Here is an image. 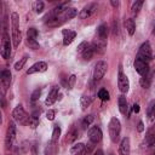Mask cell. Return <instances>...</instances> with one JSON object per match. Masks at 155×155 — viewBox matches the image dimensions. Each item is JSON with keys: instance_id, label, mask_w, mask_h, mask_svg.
Returning a JSON list of instances; mask_svg holds the SVG:
<instances>
[{"instance_id": "obj_1", "label": "cell", "mask_w": 155, "mask_h": 155, "mask_svg": "<svg viewBox=\"0 0 155 155\" xmlns=\"http://www.w3.org/2000/svg\"><path fill=\"white\" fill-rule=\"evenodd\" d=\"M11 40L13 47H18L22 40V34L19 29V16L17 12L11 13Z\"/></svg>"}, {"instance_id": "obj_2", "label": "cell", "mask_w": 155, "mask_h": 155, "mask_svg": "<svg viewBox=\"0 0 155 155\" xmlns=\"http://www.w3.org/2000/svg\"><path fill=\"white\" fill-rule=\"evenodd\" d=\"M108 131H109V137L113 143H117L120 139V132H121V124L117 117H111L109 124H108Z\"/></svg>"}, {"instance_id": "obj_3", "label": "cell", "mask_w": 155, "mask_h": 155, "mask_svg": "<svg viewBox=\"0 0 155 155\" xmlns=\"http://www.w3.org/2000/svg\"><path fill=\"white\" fill-rule=\"evenodd\" d=\"M12 117H13L15 121H17L22 125H28L30 115L27 114V111L24 110L22 104H18V105H16V108L12 111Z\"/></svg>"}, {"instance_id": "obj_4", "label": "cell", "mask_w": 155, "mask_h": 155, "mask_svg": "<svg viewBox=\"0 0 155 155\" xmlns=\"http://www.w3.org/2000/svg\"><path fill=\"white\" fill-rule=\"evenodd\" d=\"M137 58H139V59H142L147 63H149L153 59V51H151L149 41H145L140 45V47L138 50V53H137Z\"/></svg>"}, {"instance_id": "obj_5", "label": "cell", "mask_w": 155, "mask_h": 155, "mask_svg": "<svg viewBox=\"0 0 155 155\" xmlns=\"http://www.w3.org/2000/svg\"><path fill=\"white\" fill-rule=\"evenodd\" d=\"M16 132H17V128H16V124L15 121H10L8 125H7V130H6V136H5V145L7 149H10L15 142V138H16Z\"/></svg>"}, {"instance_id": "obj_6", "label": "cell", "mask_w": 155, "mask_h": 155, "mask_svg": "<svg viewBox=\"0 0 155 155\" xmlns=\"http://www.w3.org/2000/svg\"><path fill=\"white\" fill-rule=\"evenodd\" d=\"M107 69H108V64L105 61H98L94 65V69H93V80L94 81H99L103 79V76L105 75L107 73Z\"/></svg>"}, {"instance_id": "obj_7", "label": "cell", "mask_w": 155, "mask_h": 155, "mask_svg": "<svg viewBox=\"0 0 155 155\" xmlns=\"http://www.w3.org/2000/svg\"><path fill=\"white\" fill-rule=\"evenodd\" d=\"M117 86H119V90H120L122 93H127L128 90H130V81H128V78H127L126 74L122 71V67H121V65H120V68H119Z\"/></svg>"}, {"instance_id": "obj_8", "label": "cell", "mask_w": 155, "mask_h": 155, "mask_svg": "<svg viewBox=\"0 0 155 155\" xmlns=\"http://www.w3.org/2000/svg\"><path fill=\"white\" fill-rule=\"evenodd\" d=\"M11 39L8 38V35L6 34V31L4 33V35H2V41H1V51H0V53H1V57L2 58H5V59H7V58H10V56H11Z\"/></svg>"}, {"instance_id": "obj_9", "label": "cell", "mask_w": 155, "mask_h": 155, "mask_svg": "<svg viewBox=\"0 0 155 155\" xmlns=\"http://www.w3.org/2000/svg\"><path fill=\"white\" fill-rule=\"evenodd\" d=\"M87 136H88V139H90L91 143L97 144L102 140L103 133H102V130L98 126H91L87 131Z\"/></svg>"}, {"instance_id": "obj_10", "label": "cell", "mask_w": 155, "mask_h": 155, "mask_svg": "<svg viewBox=\"0 0 155 155\" xmlns=\"http://www.w3.org/2000/svg\"><path fill=\"white\" fill-rule=\"evenodd\" d=\"M97 7H98L97 2H88L87 5H85V6L82 7V10H81L80 13H79V17H80L81 19L90 18V17L97 11Z\"/></svg>"}, {"instance_id": "obj_11", "label": "cell", "mask_w": 155, "mask_h": 155, "mask_svg": "<svg viewBox=\"0 0 155 155\" xmlns=\"http://www.w3.org/2000/svg\"><path fill=\"white\" fill-rule=\"evenodd\" d=\"M133 65H134L136 71H137L142 78L148 75V73H149V63H147V62H144V61H142V59H139V58L136 57Z\"/></svg>"}, {"instance_id": "obj_12", "label": "cell", "mask_w": 155, "mask_h": 155, "mask_svg": "<svg viewBox=\"0 0 155 155\" xmlns=\"http://www.w3.org/2000/svg\"><path fill=\"white\" fill-rule=\"evenodd\" d=\"M46 70H47V63L42 62V61H39V62L34 63L31 67H29V69L27 70V74L31 75V74H35V73H44Z\"/></svg>"}, {"instance_id": "obj_13", "label": "cell", "mask_w": 155, "mask_h": 155, "mask_svg": "<svg viewBox=\"0 0 155 155\" xmlns=\"http://www.w3.org/2000/svg\"><path fill=\"white\" fill-rule=\"evenodd\" d=\"M119 153L120 155H130L131 154V142L128 137H124L119 145Z\"/></svg>"}, {"instance_id": "obj_14", "label": "cell", "mask_w": 155, "mask_h": 155, "mask_svg": "<svg viewBox=\"0 0 155 155\" xmlns=\"http://www.w3.org/2000/svg\"><path fill=\"white\" fill-rule=\"evenodd\" d=\"M91 45L93 47L94 53H101L102 54V53H104V51L107 48V40H102L99 38H97V39L93 40V42Z\"/></svg>"}, {"instance_id": "obj_15", "label": "cell", "mask_w": 155, "mask_h": 155, "mask_svg": "<svg viewBox=\"0 0 155 155\" xmlns=\"http://www.w3.org/2000/svg\"><path fill=\"white\" fill-rule=\"evenodd\" d=\"M62 35H63V45L64 46H68L76 38V31L70 30V29H63L62 30Z\"/></svg>"}, {"instance_id": "obj_16", "label": "cell", "mask_w": 155, "mask_h": 155, "mask_svg": "<svg viewBox=\"0 0 155 155\" xmlns=\"http://www.w3.org/2000/svg\"><path fill=\"white\" fill-rule=\"evenodd\" d=\"M11 78H12V74L8 69H4L0 74V80H1V85L4 87V92L7 90V87L10 86L11 84Z\"/></svg>"}, {"instance_id": "obj_17", "label": "cell", "mask_w": 155, "mask_h": 155, "mask_svg": "<svg viewBox=\"0 0 155 155\" xmlns=\"http://www.w3.org/2000/svg\"><path fill=\"white\" fill-rule=\"evenodd\" d=\"M58 92H59V86H57V85L53 86L51 88V91L48 92V94H47V98L45 101V104L46 105H52L58 99Z\"/></svg>"}, {"instance_id": "obj_18", "label": "cell", "mask_w": 155, "mask_h": 155, "mask_svg": "<svg viewBox=\"0 0 155 155\" xmlns=\"http://www.w3.org/2000/svg\"><path fill=\"white\" fill-rule=\"evenodd\" d=\"M79 137V130L78 127L75 126H71L70 130L67 132V136H65V139H64V143H68V144H71L74 143Z\"/></svg>"}, {"instance_id": "obj_19", "label": "cell", "mask_w": 155, "mask_h": 155, "mask_svg": "<svg viewBox=\"0 0 155 155\" xmlns=\"http://www.w3.org/2000/svg\"><path fill=\"white\" fill-rule=\"evenodd\" d=\"M117 104H119V110L121 114L126 115L127 111H128V103H127V99L124 94H120L119 98H117Z\"/></svg>"}, {"instance_id": "obj_20", "label": "cell", "mask_w": 155, "mask_h": 155, "mask_svg": "<svg viewBox=\"0 0 155 155\" xmlns=\"http://www.w3.org/2000/svg\"><path fill=\"white\" fill-rule=\"evenodd\" d=\"M93 54H94V51H93V47H92L91 44H87V46L85 47V50L80 53V56H81V58L84 61H91L92 57H93Z\"/></svg>"}, {"instance_id": "obj_21", "label": "cell", "mask_w": 155, "mask_h": 155, "mask_svg": "<svg viewBox=\"0 0 155 155\" xmlns=\"http://www.w3.org/2000/svg\"><path fill=\"white\" fill-rule=\"evenodd\" d=\"M108 33H109V28L105 23H102L98 28H97V38L102 39V40H107L108 38Z\"/></svg>"}, {"instance_id": "obj_22", "label": "cell", "mask_w": 155, "mask_h": 155, "mask_svg": "<svg viewBox=\"0 0 155 155\" xmlns=\"http://www.w3.org/2000/svg\"><path fill=\"white\" fill-rule=\"evenodd\" d=\"M124 25H125V29L127 30L128 35L132 36L134 34V31H136V23H134V21L132 18H127V19H125Z\"/></svg>"}, {"instance_id": "obj_23", "label": "cell", "mask_w": 155, "mask_h": 155, "mask_svg": "<svg viewBox=\"0 0 155 155\" xmlns=\"http://www.w3.org/2000/svg\"><path fill=\"white\" fill-rule=\"evenodd\" d=\"M62 15H63V17H64L65 21H69V19L74 18V17L78 15V10H76L75 7H67L65 11H64Z\"/></svg>"}, {"instance_id": "obj_24", "label": "cell", "mask_w": 155, "mask_h": 155, "mask_svg": "<svg viewBox=\"0 0 155 155\" xmlns=\"http://www.w3.org/2000/svg\"><path fill=\"white\" fill-rule=\"evenodd\" d=\"M85 148H86V145L84 143H76V144H74L70 148V150H69L70 151V155H78V154L82 153Z\"/></svg>"}, {"instance_id": "obj_25", "label": "cell", "mask_w": 155, "mask_h": 155, "mask_svg": "<svg viewBox=\"0 0 155 155\" xmlns=\"http://www.w3.org/2000/svg\"><path fill=\"white\" fill-rule=\"evenodd\" d=\"M142 6H143V1H142V0L134 1V2L132 4V7H131V15H132L133 17H134V16H138V13H139Z\"/></svg>"}, {"instance_id": "obj_26", "label": "cell", "mask_w": 155, "mask_h": 155, "mask_svg": "<svg viewBox=\"0 0 155 155\" xmlns=\"http://www.w3.org/2000/svg\"><path fill=\"white\" fill-rule=\"evenodd\" d=\"M91 102H92V98H91L88 94H82V96L80 97V104H81V108H82L84 110L90 107Z\"/></svg>"}, {"instance_id": "obj_27", "label": "cell", "mask_w": 155, "mask_h": 155, "mask_svg": "<svg viewBox=\"0 0 155 155\" xmlns=\"http://www.w3.org/2000/svg\"><path fill=\"white\" fill-rule=\"evenodd\" d=\"M93 120H94V116H93L92 114L86 115V116L82 119V121H81V126H82V128H84V130H86L87 127H90V126H91V124L93 122Z\"/></svg>"}, {"instance_id": "obj_28", "label": "cell", "mask_w": 155, "mask_h": 155, "mask_svg": "<svg viewBox=\"0 0 155 155\" xmlns=\"http://www.w3.org/2000/svg\"><path fill=\"white\" fill-rule=\"evenodd\" d=\"M59 137H61V127L58 125H54L53 131H52V136H51V143H57Z\"/></svg>"}, {"instance_id": "obj_29", "label": "cell", "mask_w": 155, "mask_h": 155, "mask_svg": "<svg viewBox=\"0 0 155 155\" xmlns=\"http://www.w3.org/2000/svg\"><path fill=\"white\" fill-rule=\"evenodd\" d=\"M40 116H35V115H30V117H29V122H28V126L30 127V128H36L38 126H39V122H40V119H39Z\"/></svg>"}, {"instance_id": "obj_30", "label": "cell", "mask_w": 155, "mask_h": 155, "mask_svg": "<svg viewBox=\"0 0 155 155\" xmlns=\"http://www.w3.org/2000/svg\"><path fill=\"white\" fill-rule=\"evenodd\" d=\"M25 44H27V46H29V48H33V50H38V48L40 47V45H39V41H38L36 39L27 38V40H25Z\"/></svg>"}, {"instance_id": "obj_31", "label": "cell", "mask_w": 155, "mask_h": 155, "mask_svg": "<svg viewBox=\"0 0 155 155\" xmlns=\"http://www.w3.org/2000/svg\"><path fill=\"white\" fill-rule=\"evenodd\" d=\"M97 96H98V98L101 99V101H103V102H105V101H109V92L105 90V88H101L99 91H98V93H97Z\"/></svg>"}, {"instance_id": "obj_32", "label": "cell", "mask_w": 155, "mask_h": 155, "mask_svg": "<svg viewBox=\"0 0 155 155\" xmlns=\"http://www.w3.org/2000/svg\"><path fill=\"white\" fill-rule=\"evenodd\" d=\"M28 58H29V57H28L27 54H25V56H23L18 62H16V63H15V69H16L17 71H18V70H21V69L24 67V64L27 63V59H28Z\"/></svg>"}, {"instance_id": "obj_33", "label": "cell", "mask_w": 155, "mask_h": 155, "mask_svg": "<svg viewBox=\"0 0 155 155\" xmlns=\"http://www.w3.org/2000/svg\"><path fill=\"white\" fill-rule=\"evenodd\" d=\"M145 144H147V147H154L155 145V134L154 133H148L147 134Z\"/></svg>"}, {"instance_id": "obj_34", "label": "cell", "mask_w": 155, "mask_h": 155, "mask_svg": "<svg viewBox=\"0 0 155 155\" xmlns=\"http://www.w3.org/2000/svg\"><path fill=\"white\" fill-rule=\"evenodd\" d=\"M150 81H151V78L149 76V75H147V76H143L142 79H140V86L143 87V88H149V86H150Z\"/></svg>"}, {"instance_id": "obj_35", "label": "cell", "mask_w": 155, "mask_h": 155, "mask_svg": "<svg viewBox=\"0 0 155 155\" xmlns=\"http://www.w3.org/2000/svg\"><path fill=\"white\" fill-rule=\"evenodd\" d=\"M56 153H57V145H56V143H51L46 148V150H45V154L46 155H54Z\"/></svg>"}, {"instance_id": "obj_36", "label": "cell", "mask_w": 155, "mask_h": 155, "mask_svg": "<svg viewBox=\"0 0 155 155\" xmlns=\"http://www.w3.org/2000/svg\"><path fill=\"white\" fill-rule=\"evenodd\" d=\"M38 36H39V31L35 28H29L27 30V38H31V39H36L38 40Z\"/></svg>"}, {"instance_id": "obj_37", "label": "cell", "mask_w": 155, "mask_h": 155, "mask_svg": "<svg viewBox=\"0 0 155 155\" xmlns=\"http://www.w3.org/2000/svg\"><path fill=\"white\" fill-rule=\"evenodd\" d=\"M44 7H45V4L42 1H36L34 2V10L36 13H41L44 11Z\"/></svg>"}, {"instance_id": "obj_38", "label": "cell", "mask_w": 155, "mask_h": 155, "mask_svg": "<svg viewBox=\"0 0 155 155\" xmlns=\"http://www.w3.org/2000/svg\"><path fill=\"white\" fill-rule=\"evenodd\" d=\"M40 96H41V88H36V90L31 93V96H30V101H31V103L36 102V101L40 98Z\"/></svg>"}, {"instance_id": "obj_39", "label": "cell", "mask_w": 155, "mask_h": 155, "mask_svg": "<svg viewBox=\"0 0 155 155\" xmlns=\"http://www.w3.org/2000/svg\"><path fill=\"white\" fill-rule=\"evenodd\" d=\"M75 81H76V76L74 75V74H71L69 78H68V84H67V88H69V90H71L73 87H74V85H75Z\"/></svg>"}, {"instance_id": "obj_40", "label": "cell", "mask_w": 155, "mask_h": 155, "mask_svg": "<svg viewBox=\"0 0 155 155\" xmlns=\"http://www.w3.org/2000/svg\"><path fill=\"white\" fill-rule=\"evenodd\" d=\"M92 150H93V143L88 144V147H86V148L84 149V151L80 153V154H78V155H90V153H91Z\"/></svg>"}, {"instance_id": "obj_41", "label": "cell", "mask_w": 155, "mask_h": 155, "mask_svg": "<svg viewBox=\"0 0 155 155\" xmlns=\"http://www.w3.org/2000/svg\"><path fill=\"white\" fill-rule=\"evenodd\" d=\"M54 116H56V111L53 109H48V111L46 113V119L52 121V120H54Z\"/></svg>"}, {"instance_id": "obj_42", "label": "cell", "mask_w": 155, "mask_h": 155, "mask_svg": "<svg viewBox=\"0 0 155 155\" xmlns=\"http://www.w3.org/2000/svg\"><path fill=\"white\" fill-rule=\"evenodd\" d=\"M87 44H88L87 41H82V42H81V44L78 46V53H79V54H80V53H81V52L85 50V47L87 46Z\"/></svg>"}, {"instance_id": "obj_43", "label": "cell", "mask_w": 155, "mask_h": 155, "mask_svg": "<svg viewBox=\"0 0 155 155\" xmlns=\"http://www.w3.org/2000/svg\"><path fill=\"white\" fill-rule=\"evenodd\" d=\"M149 116H150V119L155 117V104L150 105V108H149Z\"/></svg>"}, {"instance_id": "obj_44", "label": "cell", "mask_w": 155, "mask_h": 155, "mask_svg": "<svg viewBox=\"0 0 155 155\" xmlns=\"http://www.w3.org/2000/svg\"><path fill=\"white\" fill-rule=\"evenodd\" d=\"M137 130H138V132H143V131H144V124H143V121H139V122H138Z\"/></svg>"}, {"instance_id": "obj_45", "label": "cell", "mask_w": 155, "mask_h": 155, "mask_svg": "<svg viewBox=\"0 0 155 155\" xmlns=\"http://www.w3.org/2000/svg\"><path fill=\"white\" fill-rule=\"evenodd\" d=\"M132 109H133L134 113H139V104H138V103H134V104L132 105Z\"/></svg>"}, {"instance_id": "obj_46", "label": "cell", "mask_w": 155, "mask_h": 155, "mask_svg": "<svg viewBox=\"0 0 155 155\" xmlns=\"http://www.w3.org/2000/svg\"><path fill=\"white\" fill-rule=\"evenodd\" d=\"M115 34H117V24H116V22L113 23V35H115Z\"/></svg>"}, {"instance_id": "obj_47", "label": "cell", "mask_w": 155, "mask_h": 155, "mask_svg": "<svg viewBox=\"0 0 155 155\" xmlns=\"http://www.w3.org/2000/svg\"><path fill=\"white\" fill-rule=\"evenodd\" d=\"M110 4H111V6H114V7H119V6H120V1H117V0H116V1H115V0H111Z\"/></svg>"}, {"instance_id": "obj_48", "label": "cell", "mask_w": 155, "mask_h": 155, "mask_svg": "<svg viewBox=\"0 0 155 155\" xmlns=\"http://www.w3.org/2000/svg\"><path fill=\"white\" fill-rule=\"evenodd\" d=\"M93 155H103V150L98 149V150H96V151L93 153Z\"/></svg>"}, {"instance_id": "obj_49", "label": "cell", "mask_w": 155, "mask_h": 155, "mask_svg": "<svg viewBox=\"0 0 155 155\" xmlns=\"http://www.w3.org/2000/svg\"><path fill=\"white\" fill-rule=\"evenodd\" d=\"M153 33L155 34V21H154V27H153Z\"/></svg>"}, {"instance_id": "obj_50", "label": "cell", "mask_w": 155, "mask_h": 155, "mask_svg": "<svg viewBox=\"0 0 155 155\" xmlns=\"http://www.w3.org/2000/svg\"><path fill=\"white\" fill-rule=\"evenodd\" d=\"M109 155H114V154H113V153H111V154H109Z\"/></svg>"}]
</instances>
